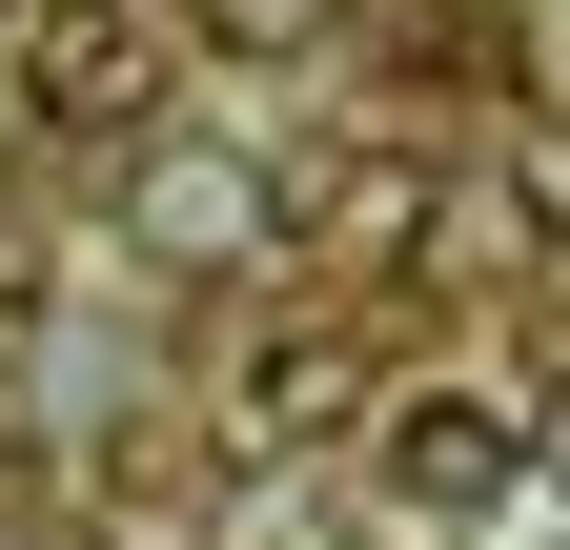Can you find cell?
<instances>
[{
  "label": "cell",
  "instance_id": "3",
  "mask_svg": "<svg viewBox=\"0 0 570 550\" xmlns=\"http://www.w3.org/2000/svg\"><path fill=\"white\" fill-rule=\"evenodd\" d=\"M367 490L428 510V530H489L530 490V407H489V387H387L367 407Z\"/></svg>",
  "mask_w": 570,
  "mask_h": 550
},
{
  "label": "cell",
  "instance_id": "10",
  "mask_svg": "<svg viewBox=\"0 0 570 550\" xmlns=\"http://www.w3.org/2000/svg\"><path fill=\"white\" fill-rule=\"evenodd\" d=\"M530 469H550V490H570V367L530 387Z\"/></svg>",
  "mask_w": 570,
  "mask_h": 550
},
{
  "label": "cell",
  "instance_id": "7",
  "mask_svg": "<svg viewBox=\"0 0 570 550\" xmlns=\"http://www.w3.org/2000/svg\"><path fill=\"white\" fill-rule=\"evenodd\" d=\"M510 225L570 265V102H550V122H510Z\"/></svg>",
  "mask_w": 570,
  "mask_h": 550
},
{
  "label": "cell",
  "instance_id": "9",
  "mask_svg": "<svg viewBox=\"0 0 570 550\" xmlns=\"http://www.w3.org/2000/svg\"><path fill=\"white\" fill-rule=\"evenodd\" d=\"M0 326H41V225L0 204Z\"/></svg>",
  "mask_w": 570,
  "mask_h": 550
},
{
  "label": "cell",
  "instance_id": "6",
  "mask_svg": "<svg viewBox=\"0 0 570 550\" xmlns=\"http://www.w3.org/2000/svg\"><path fill=\"white\" fill-rule=\"evenodd\" d=\"M346 530H367V510H346V490H306V449H265V469H245V530H225V550H346Z\"/></svg>",
  "mask_w": 570,
  "mask_h": 550
},
{
  "label": "cell",
  "instance_id": "5",
  "mask_svg": "<svg viewBox=\"0 0 570 550\" xmlns=\"http://www.w3.org/2000/svg\"><path fill=\"white\" fill-rule=\"evenodd\" d=\"M367 347H346V326H265V347L225 367V449L265 469V449H346V429H367Z\"/></svg>",
  "mask_w": 570,
  "mask_h": 550
},
{
  "label": "cell",
  "instance_id": "8",
  "mask_svg": "<svg viewBox=\"0 0 570 550\" xmlns=\"http://www.w3.org/2000/svg\"><path fill=\"white\" fill-rule=\"evenodd\" d=\"M184 41H225V61H285V41H326V0H164Z\"/></svg>",
  "mask_w": 570,
  "mask_h": 550
},
{
  "label": "cell",
  "instance_id": "2",
  "mask_svg": "<svg viewBox=\"0 0 570 550\" xmlns=\"http://www.w3.org/2000/svg\"><path fill=\"white\" fill-rule=\"evenodd\" d=\"M0 61H21V102H41V144H142V122H184L164 82H184V21H164V0H21V41H0Z\"/></svg>",
  "mask_w": 570,
  "mask_h": 550
},
{
  "label": "cell",
  "instance_id": "4",
  "mask_svg": "<svg viewBox=\"0 0 570 550\" xmlns=\"http://www.w3.org/2000/svg\"><path fill=\"white\" fill-rule=\"evenodd\" d=\"M428 225H449L428 144H326V164H285V265H306V286H387Z\"/></svg>",
  "mask_w": 570,
  "mask_h": 550
},
{
  "label": "cell",
  "instance_id": "1",
  "mask_svg": "<svg viewBox=\"0 0 570 550\" xmlns=\"http://www.w3.org/2000/svg\"><path fill=\"white\" fill-rule=\"evenodd\" d=\"M102 225L142 286H265L285 265V164L245 144V122H142V144L102 164Z\"/></svg>",
  "mask_w": 570,
  "mask_h": 550
}]
</instances>
